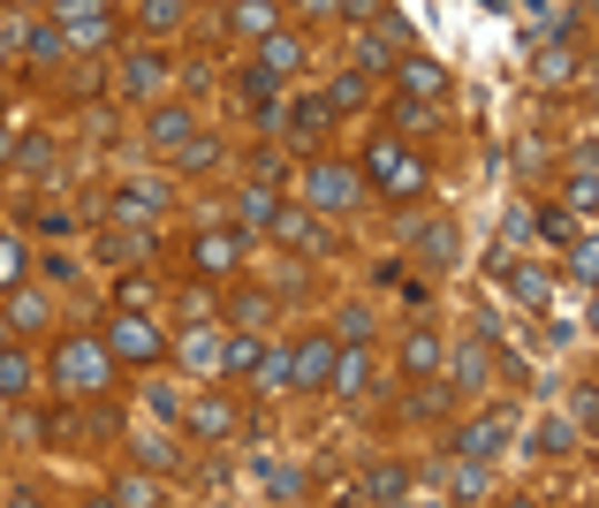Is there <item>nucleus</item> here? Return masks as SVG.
<instances>
[{
    "mask_svg": "<svg viewBox=\"0 0 599 508\" xmlns=\"http://www.w3.org/2000/svg\"><path fill=\"white\" fill-rule=\"evenodd\" d=\"M53 380H61V395H99V387L114 380V357H107V341L69 335L61 349H53Z\"/></svg>",
    "mask_w": 599,
    "mask_h": 508,
    "instance_id": "nucleus-1",
    "label": "nucleus"
},
{
    "mask_svg": "<svg viewBox=\"0 0 599 508\" xmlns=\"http://www.w3.org/2000/svg\"><path fill=\"white\" fill-rule=\"evenodd\" d=\"M99 341H107V357H114V365H137V372L168 357V341H160V327H152V319H144L137 303H122V311L107 319V335H99Z\"/></svg>",
    "mask_w": 599,
    "mask_h": 508,
    "instance_id": "nucleus-2",
    "label": "nucleus"
},
{
    "mask_svg": "<svg viewBox=\"0 0 599 508\" xmlns=\"http://www.w3.org/2000/svg\"><path fill=\"white\" fill-rule=\"evenodd\" d=\"M335 357H342V341H335V335H303L297 349H281V387H297V395H327Z\"/></svg>",
    "mask_w": 599,
    "mask_h": 508,
    "instance_id": "nucleus-3",
    "label": "nucleus"
},
{
    "mask_svg": "<svg viewBox=\"0 0 599 508\" xmlns=\"http://www.w3.org/2000/svg\"><path fill=\"white\" fill-rule=\"evenodd\" d=\"M365 168L380 182V198H418V190H426V160H418L410 145H395V137H372Z\"/></svg>",
    "mask_w": 599,
    "mask_h": 508,
    "instance_id": "nucleus-4",
    "label": "nucleus"
},
{
    "mask_svg": "<svg viewBox=\"0 0 599 508\" xmlns=\"http://www.w3.org/2000/svg\"><path fill=\"white\" fill-rule=\"evenodd\" d=\"M395 77H402V99H426V107H440V91H448V69L432 53H395Z\"/></svg>",
    "mask_w": 599,
    "mask_h": 508,
    "instance_id": "nucleus-5",
    "label": "nucleus"
},
{
    "mask_svg": "<svg viewBox=\"0 0 599 508\" xmlns=\"http://www.w3.org/2000/svg\"><path fill=\"white\" fill-rule=\"evenodd\" d=\"M501 448H509V418H501V410H486V418H471L456 432V456H478V464H493Z\"/></svg>",
    "mask_w": 599,
    "mask_h": 508,
    "instance_id": "nucleus-6",
    "label": "nucleus"
},
{
    "mask_svg": "<svg viewBox=\"0 0 599 508\" xmlns=\"http://www.w3.org/2000/svg\"><path fill=\"white\" fill-rule=\"evenodd\" d=\"M236 258H243V236H236V228L190 236V266H198V273H236Z\"/></svg>",
    "mask_w": 599,
    "mask_h": 508,
    "instance_id": "nucleus-7",
    "label": "nucleus"
},
{
    "mask_svg": "<svg viewBox=\"0 0 599 508\" xmlns=\"http://www.w3.org/2000/svg\"><path fill=\"white\" fill-rule=\"evenodd\" d=\"M182 432H198V440H228L236 432V402H220V395H206V402H182Z\"/></svg>",
    "mask_w": 599,
    "mask_h": 508,
    "instance_id": "nucleus-8",
    "label": "nucleus"
},
{
    "mask_svg": "<svg viewBox=\"0 0 599 508\" xmlns=\"http://www.w3.org/2000/svg\"><path fill=\"white\" fill-rule=\"evenodd\" d=\"M273 212H281L273 182H243V190H236V228H243V236H266V228H273Z\"/></svg>",
    "mask_w": 599,
    "mask_h": 508,
    "instance_id": "nucleus-9",
    "label": "nucleus"
},
{
    "mask_svg": "<svg viewBox=\"0 0 599 508\" xmlns=\"http://www.w3.org/2000/svg\"><path fill=\"white\" fill-rule=\"evenodd\" d=\"M311 206L349 212V206H357V175H349V168H335V160H327V168H311Z\"/></svg>",
    "mask_w": 599,
    "mask_h": 508,
    "instance_id": "nucleus-10",
    "label": "nucleus"
},
{
    "mask_svg": "<svg viewBox=\"0 0 599 508\" xmlns=\"http://www.w3.org/2000/svg\"><path fill=\"white\" fill-rule=\"evenodd\" d=\"M410 251L448 273V266H456V228H448V220H418V228H410Z\"/></svg>",
    "mask_w": 599,
    "mask_h": 508,
    "instance_id": "nucleus-11",
    "label": "nucleus"
},
{
    "mask_svg": "<svg viewBox=\"0 0 599 508\" xmlns=\"http://www.w3.org/2000/svg\"><path fill=\"white\" fill-rule=\"evenodd\" d=\"M266 236H281V243H289V251H319V243H327V236H319V220H311V212H273V228H266Z\"/></svg>",
    "mask_w": 599,
    "mask_h": 508,
    "instance_id": "nucleus-12",
    "label": "nucleus"
},
{
    "mask_svg": "<svg viewBox=\"0 0 599 508\" xmlns=\"http://www.w3.org/2000/svg\"><path fill=\"white\" fill-rule=\"evenodd\" d=\"M448 494H456V501H486V494H493V470L478 464V456H456V470H448Z\"/></svg>",
    "mask_w": 599,
    "mask_h": 508,
    "instance_id": "nucleus-13",
    "label": "nucleus"
},
{
    "mask_svg": "<svg viewBox=\"0 0 599 508\" xmlns=\"http://www.w3.org/2000/svg\"><path fill=\"white\" fill-rule=\"evenodd\" d=\"M297 61H303V46L289 39V31H266V39H258V69H266V77H289Z\"/></svg>",
    "mask_w": 599,
    "mask_h": 508,
    "instance_id": "nucleus-14",
    "label": "nucleus"
},
{
    "mask_svg": "<svg viewBox=\"0 0 599 508\" xmlns=\"http://www.w3.org/2000/svg\"><path fill=\"white\" fill-rule=\"evenodd\" d=\"M440 365H448V349H440L432 335H410V341H402V372H410V380H432Z\"/></svg>",
    "mask_w": 599,
    "mask_h": 508,
    "instance_id": "nucleus-15",
    "label": "nucleus"
},
{
    "mask_svg": "<svg viewBox=\"0 0 599 508\" xmlns=\"http://www.w3.org/2000/svg\"><path fill=\"white\" fill-rule=\"evenodd\" d=\"M160 206H168V190H160V182H122V198H114L122 220H152Z\"/></svg>",
    "mask_w": 599,
    "mask_h": 508,
    "instance_id": "nucleus-16",
    "label": "nucleus"
},
{
    "mask_svg": "<svg viewBox=\"0 0 599 508\" xmlns=\"http://www.w3.org/2000/svg\"><path fill=\"white\" fill-rule=\"evenodd\" d=\"M258 365H266V341H220V372H236V380H258Z\"/></svg>",
    "mask_w": 599,
    "mask_h": 508,
    "instance_id": "nucleus-17",
    "label": "nucleus"
},
{
    "mask_svg": "<svg viewBox=\"0 0 599 508\" xmlns=\"http://www.w3.org/2000/svg\"><path fill=\"white\" fill-rule=\"evenodd\" d=\"M365 99H372V84H365V69H349V77H335V84H327V114H357Z\"/></svg>",
    "mask_w": 599,
    "mask_h": 508,
    "instance_id": "nucleus-18",
    "label": "nucleus"
},
{
    "mask_svg": "<svg viewBox=\"0 0 599 508\" xmlns=\"http://www.w3.org/2000/svg\"><path fill=\"white\" fill-rule=\"evenodd\" d=\"M228 8H236V31H243V39H266V31H281L273 0H228Z\"/></svg>",
    "mask_w": 599,
    "mask_h": 508,
    "instance_id": "nucleus-19",
    "label": "nucleus"
},
{
    "mask_svg": "<svg viewBox=\"0 0 599 508\" xmlns=\"http://www.w3.org/2000/svg\"><path fill=\"white\" fill-rule=\"evenodd\" d=\"M365 501H410V470L402 464H380L365 478Z\"/></svg>",
    "mask_w": 599,
    "mask_h": 508,
    "instance_id": "nucleus-20",
    "label": "nucleus"
},
{
    "mask_svg": "<svg viewBox=\"0 0 599 508\" xmlns=\"http://www.w3.org/2000/svg\"><path fill=\"white\" fill-rule=\"evenodd\" d=\"M160 77H168V61H160V53H137V61H122V91H137V99H144V91H160Z\"/></svg>",
    "mask_w": 599,
    "mask_h": 508,
    "instance_id": "nucleus-21",
    "label": "nucleus"
},
{
    "mask_svg": "<svg viewBox=\"0 0 599 508\" xmlns=\"http://www.w3.org/2000/svg\"><path fill=\"white\" fill-rule=\"evenodd\" d=\"M182 365H190V372H220V335H213V327L182 335Z\"/></svg>",
    "mask_w": 599,
    "mask_h": 508,
    "instance_id": "nucleus-22",
    "label": "nucleus"
},
{
    "mask_svg": "<svg viewBox=\"0 0 599 508\" xmlns=\"http://www.w3.org/2000/svg\"><path fill=\"white\" fill-rule=\"evenodd\" d=\"M327 122H335V114H327V99H319V91L289 107V137H297V145H303V137H319V129H327Z\"/></svg>",
    "mask_w": 599,
    "mask_h": 508,
    "instance_id": "nucleus-23",
    "label": "nucleus"
},
{
    "mask_svg": "<svg viewBox=\"0 0 599 508\" xmlns=\"http://www.w3.org/2000/svg\"><path fill=\"white\" fill-rule=\"evenodd\" d=\"M509 289H516V303H547V297H555V273H539V266H509Z\"/></svg>",
    "mask_w": 599,
    "mask_h": 508,
    "instance_id": "nucleus-24",
    "label": "nucleus"
},
{
    "mask_svg": "<svg viewBox=\"0 0 599 508\" xmlns=\"http://www.w3.org/2000/svg\"><path fill=\"white\" fill-rule=\"evenodd\" d=\"M152 145H160V152H182V145H190V114H182V107L152 114Z\"/></svg>",
    "mask_w": 599,
    "mask_h": 508,
    "instance_id": "nucleus-25",
    "label": "nucleus"
},
{
    "mask_svg": "<svg viewBox=\"0 0 599 508\" xmlns=\"http://www.w3.org/2000/svg\"><path fill=\"white\" fill-rule=\"evenodd\" d=\"M16 46H23L31 61H61V46H69V39H61V23H31V31H23Z\"/></svg>",
    "mask_w": 599,
    "mask_h": 508,
    "instance_id": "nucleus-26",
    "label": "nucleus"
},
{
    "mask_svg": "<svg viewBox=\"0 0 599 508\" xmlns=\"http://www.w3.org/2000/svg\"><path fill=\"white\" fill-rule=\"evenodd\" d=\"M592 152H577V168H569V206H577V212H592V198H599V182H592Z\"/></svg>",
    "mask_w": 599,
    "mask_h": 508,
    "instance_id": "nucleus-27",
    "label": "nucleus"
},
{
    "mask_svg": "<svg viewBox=\"0 0 599 508\" xmlns=\"http://www.w3.org/2000/svg\"><path fill=\"white\" fill-rule=\"evenodd\" d=\"M107 501H122V508H152V501H160V486L129 470V478H114V494H107Z\"/></svg>",
    "mask_w": 599,
    "mask_h": 508,
    "instance_id": "nucleus-28",
    "label": "nucleus"
},
{
    "mask_svg": "<svg viewBox=\"0 0 599 508\" xmlns=\"http://www.w3.org/2000/svg\"><path fill=\"white\" fill-rule=\"evenodd\" d=\"M23 387H31V357H16V349H0V395L16 402Z\"/></svg>",
    "mask_w": 599,
    "mask_h": 508,
    "instance_id": "nucleus-29",
    "label": "nucleus"
},
{
    "mask_svg": "<svg viewBox=\"0 0 599 508\" xmlns=\"http://www.w3.org/2000/svg\"><path fill=\"white\" fill-rule=\"evenodd\" d=\"M23 273H31V251H23L16 236H0V289H16Z\"/></svg>",
    "mask_w": 599,
    "mask_h": 508,
    "instance_id": "nucleus-30",
    "label": "nucleus"
},
{
    "mask_svg": "<svg viewBox=\"0 0 599 508\" xmlns=\"http://www.w3.org/2000/svg\"><path fill=\"white\" fill-rule=\"evenodd\" d=\"M531 228H539V236H547L555 251L569 243V236H577V220H569V212H555V206H539V212H531Z\"/></svg>",
    "mask_w": 599,
    "mask_h": 508,
    "instance_id": "nucleus-31",
    "label": "nucleus"
},
{
    "mask_svg": "<svg viewBox=\"0 0 599 508\" xmlns=\"http://www.w3.org/2000/svg\"><path fill=\"white\" fill-rule=\"evenodd\" d=\"M206 168H220V145L213 137H190L182 145V175H206Z\"/></svg>",
    "mask_w": 599,
    "mask_h": 508,
    "instance_id": "nucleus-32",
    "label": "nucleus"
},
{
    "mask_svg": "<svg viewBox=\"0 0 599 508\" xmlns=\"http://www.w3.org/2000/svg\"><path fill=\"white\" fill-rule=\"evenodd\" d=\"M243 99L258 107V122H273V114H266V107H273V77H266V69H243Z\"/></svg>",
    "mask_w": 599,
    "mask_h": 508,
    "instance_id": "nucleus-33",
    "label": "nucleus"
},
{
    "mask_svg": "<svg viewBox=\"0 0 599 508\" xmlns=\"http://www.w3.org/2000/svg\"><path fill=\"white\" fill-rule=\"evenodd\" d=\"M448 380H456V387H478V380H486V341H471V349L456 357V372H448Z\"/></svg>",
    "mask_w": 599,
    "mask_h": 508,
    "instance_id": "nucleus-34",
    "label": "nucleus"
},
{
    "mask_svg": "<svg viewBox=\"0 0 599 508\" xmlns=\"http://www.w3.org/2000/svg\"><path fill=\"white\" fill-rule=\"evenodd\" d=\"M531 69H539V84H561V77H569V69H577V53H539V61H531Z\"/></svg>",
    "mask_w": 599,
    "mask_h": 508,
    "instance_id": "nucleus-35",
    "label": "nucleus"
},
{
    "mask_svg": "<svg viewBox=\"0 0 599 508\" xmlns=\"http://www.w3.org/2000/svg\"><path fill=\"white\" fill-rule=\"evenodd\" d=\"M266 486H273V501H303V470H266Z\"/></svg>",
    "mask_w": 599,
    "mask_h": 508,
    "instance_id": "nucleus-36",
    "label": "nucleus"
},
{
    "mask_svg": "<svg viewBox=\"0 0 599 508\" xmlns=\"http://www.w3.org/2000/svg\"><path fill=\"white\" fill-rule=\"evenodd\" d=\"M531 440H539V448H547V456H561V448H569V440H577V425H561V418H547V425H539V432H531Z\"/></svg>",
    "mask_w": 599,
    "mask_h": 508,
    "instance_id": "nucleus-37",
    "label": "nucleus"
},
{
    "mask_svg": "<svg viewBox=\"0 0 599 508\" xmlns=\"http://www.w3.org/2000/svg\"><path fill=\"white\" fill-rule=\"evenodd\" d=\"M440 410H448V387H432V395H410V402H402V418H440Z\"/></svg>",
    "mask_w": 599,
    "mask_h": 508,
    "instance_id": "nucleus-38",
    "label": "nucleus"
},
{
    "mask_svg": "<svg viewBox=\"0 0 599 508\" xmlns=\"http://www.w3.org/2000/svg\"><path fill=\"white\" fill-rule=\"evenodd\" d=\"M144 23H152V31H174V23H182V0H144Z\"/></svg>",
    "mask_w": 599,
    "mask_h": 508,
    "instance_id": "nucleus-39",
    "label": "nucleus"
},
{
    "mask_svg": "<svg viewBox=\"0 0 599 508\" xmlns=\"http://www.w3.org/2000/svg\"><path fill=\"white\" fill-rule=\"evenodd\" d=\"M395 122L418 137V129H432V107H426V99H402V107H395Z\"/></svg>",
    "mask_w": 599,
    "mask_h": 508,
    "instance_id": "nucleus-40",
    "label": "nucleus"
},
{
    "mask_svg": "<svg viewBox=\"0 0 599 508\" xmlns=\"http://www.w3.org/2000/svg\"><path fill=\"white\" fill-rule=\"evenodd\" d=\"M16 327H46V297L23 289V297H16Z\"/></svg>",
    "mask_w": 599,
    "mask_h": 508,
    "instance_id": "nucleus-41",
    "label": "nucleus"
},
{
    "mask_svg": "<svg viewBox=\"0 0 599 508\" xmlns=\"http://www.w3.org/2000/svg\"><path fill=\"white\" fill-rule=\"evenodd\" d=\"M387 0H335V16H349V23H372Z\"/></svg>",
    "mask_w": 599,
    "mask_h": 508,
    "instance_id": "nucleus-42",
    "label": "nucleus"
},
{
    "mask_svg": "<svg viewBox=\"0 0 599 508\" xmlns=\"http://www.w3.org/2000/svg\"><path fill=\"white\" fill-rule=\"evenodd\" d=\"M16 160H23V168H53V145H46V137H31V145H16Z\"/></svg>",
    "mask_w": 599,
    "mask_h": 508,
    "instance_id": "nucleus-43",
    "label": "nucleus"
},
{
    "mask_svg": "<svg viewBox=\"0 0 599 508\" xmlns=\"http://www.w3.org/2000/svg\"><path fill=\"white\" fill-rule=\"evenodd\" d=\"M342 341H372V311H365V303L342 319Z\"/></svg>",
    "mask_w": 599,
    "mask_h": 508,
    "instance_id": "nucleus-44",
    "label": "nucleus"
},
{
    "mask_svg": "<svg viewBox=\"0 0 599 508\" xmlns=\"http://www.w3.org/2000/svg\"><path fill=\"white\" fill-rule=\"evenodd\" d=\"M266 311H273V303H266V297H243V303H236V319H243L251 335H258V327H266Z\"/></svg>",
    "mask_w": 599,
    "mask_h": 508,
    "instance_id": "nucleus-45",
    "label": "nucleus"
},
{
    "mask_svg": "<svg viewBox=\"0 0 599 508\" xmlns=\"http://www.w3.org/2000/svg\"><path fill=\"white\" fill-rule=\"evenodd\" d=\"M16 39H23V31H16V23L0 16V69H8V53H16Z\"/></svg>",
    "mask_w": 599,
    "mask_h": 508,
    "instance_id": "nucleus-46",
    "label": "nucleus"
},
{
    "mask_svg": "<svg viewBox=\"0 0 599 508\" xmlns=\"http://www.w3.org/2000/svg\"><path fill=\"white\" fill-rule=\"evenodd\" d=\"M303 16H335V0H303Z\"/></svg>",
    "mask_w": 599,
    "mask_h": 508,
    "instance_id": "nucleus-47",
    "label": "nucleus"
},
{
    "mask_svg": "<svg viewBox=\"0 0 599 508\" xmlns=\"http://www.w3.org/2000/svg\"><path fill=\"white\" fill-rule=\"evenodd\" d=\"M8 160H16V137H8V129H0V168H8Z\"/></svg>",
    "mask_w": 599,
    "mask_h": 508,
    "instance_id": "nucleus-48",
    "label": "nucleus"
},
{
    "mask_svg": "<svg viewBox=\"0 0 599 508\" xmlns=\"http://www.w3.org/2000/svg\"><path fill=\"white\" fill-rule=\"evenodd\" d=\"M0 349H8V311H0Z\"/></svg>",
    "mask_w": 599,
    "mask_h": 508,
    "instance_id": "nucleus-49",
    "label": "nucleus"
},
{
    "mask_svg": "<svg viewBox=\"0 0 599 508\" xmlns=\"http://www.w3.org/2000/svg\"><path fill=\"white\" fill-rule=\"evenodd\" d=\"M0 425H8V395H0Z\"/></svg>",
    "mask_w": 599,
    "mask_h": 508,
    "instance_id": "nucleus-50",
    "label": "nucleus"
},
{
    "mask_svg": "<svg viewBox=\"0 0 599 508\" xmlns=\"http://www.w3.org/2000/svg\"><path fill=\"white\" fill-rule=\"evenodd\" d=\"M213 8H228V0H213Z\"/></svg>",
    "mask_w": 599,
    "mask_h": 508,
    "instance_id": "nucleus-51",
    "label": "nucleus"
}]
</instances>
